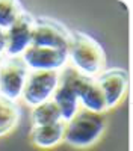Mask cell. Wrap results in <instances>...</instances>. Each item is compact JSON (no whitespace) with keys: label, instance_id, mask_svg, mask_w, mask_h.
Here are the masks:
<instances>
[{"label":"cell","instance_id":"obj_1","mask_svg":"<svg viewBox=\"0 0 133 151\" xmlns=\"http://www.w3.org/2000/svg\"><path fill=\"white\" fill-rule=\"evenodd\" d=\"M67 52L73 68L80 74L95 79L104 71L106 53L92 36L83 32H71Z\"/></svg>","mask_w":133,"mask_h":151},{"label":"cell","instance_id":"obj_2","mask_svg":"<svg viewBox=\"0 0 133 151\" xmlns=\"http://www.w3.org/2000/svg\"><path fill=\"white\" fill-rule=\"evenodd\" d=\"M104 130V113L79 109L76 115L65 122L64 141L74 148H88L100 139Z\"/></svg>","mask_w":133,"mask_h":151},{"label":"cell","instance_id":"obj_3","mask_svg":"<svg viewBox=\"0 0 133 151\" xmlns=\"http://www.w3.org/2000/svg\"><path fill=\"white\" fill-rule=\"evenodd\" d=\"M59 83L58 71H32L23 88L21 98L30 107L40 106L52 100Z\"/></svg>","mask_w":133,"mask_h":151},{"label":"cell","instance_id":"obj_4","mask_svg":"<svg viewBox=\"0 0 133 151\" xmlns=\"http://www.w3.org/2000/svg\"><path fill=\"white\" fill-rule=\"evenodd\" d=\"M70 33L71 32L62 23H59L53 18L40 17V18H35V21H33L30 45L68 50Z\"/></svg>","mask_w":133,"mask_h":151},{"label":"cell","instance_id":"obj_5","mask_svg":"<svg viewBox=\"0 0 133 151\" xmlns=\"http://www.w3.org/2000/svg\"><path fill=\"white\" fill-rule=\"evenodd\" d=\"M27 76L29 68L21 58L3 59L0 68V95L11 101H17L18 98H21Z\"/></svg>","mask_w":133,"mask_h":151},{"label":"cell","instance_id":"obj_6","mask_svg":"<svg viewBox=\"0 0 133 151\" xmlns=\"http://www.w3.org/2000/svg\"><path fill=\"white\" fill-rule=\"evenodd\" d=\"M23 62L32 71H60L67 67L68 52L50 47L29 45L21 55Z\"/></svg>","mask_w":133,"mask_h":151},{"label":"cell","instance_id":"obj_7","mask_svg":"<svg viewBox=\"0 0 133 151\" xmlns=\"http://www.w3.org/2000/svg\"><path fill=\"white\" fill-rule=\"evenodd\" d=\"M95 82L101 91L106 110L118 106L123 101L129 89V76L127 71L123 68L106 70L100 76H97Z\"/></svg>","mask_w":133,"mask_h":151},{"label":"cell","instance_id":"obj_8","mask_svg":"<svg viewBox=\"0 0 133 151\" xmlns=\"http://www.w3.org/2000/svg\"><path fill=\"white\" fill-rule=\"evenodd\" d=\"M35 18L23 11L18 20L6 30V58H21V55L32 44V30Z\"/></svg>","mask_w":133,"mask_h":151},{"label":"cell","instance_id":"obj_9","mask_svg":"<svg viewBox=\"0 0 133 151\" xmlns=\"http://www.w3.org/2000/svg\"><path fill=\"white\" fill-rule=\"evenodd\" d=\"M71 79H73V85H74V89H76V94L79 98V104H82L83 109L97 112V113H103L106 110L101 91L94 77L83 76L73 68Z\"/></svg>","mask_w":133,"mask_h":151},{"label":"cell","instance_id":"obj_10","mask_svg":"<svg viewBox=\"0 0 133 151\" xmlns=\"http://www.w3.org/2000/svg\"><path fill=\"white\" fill-rule=\"evenodd\" d=\"M71 67L64 68L62 73H59V83L58 88L53 94V101L56 103V106L60 110L62 115V121L67 122L70 121L73 116L77 113L79 110V98L73 85V79H71Z\"/></svg>","mask_w":133,"mask_h":151},{"label":"cell","instance_id":"obj_11","mask_svg":"<svg viewBox=\"0 0 133 151\" xmlns=\"http://www.w3.org/2000/svg\"><path fill=\"white\" fill-rule=\"evenodd\" d=\"M65 122L60 121L50 125H33L30 130V139L38 148H55L64 141Z\"/></svg>","mask_w":133,"mask_h":151},{"label":"cell","instance_id":"obj_12","mask_svg":"<svg viewBox=\"0 0 133 151\" xmlns=\"http://www.w3.org/2000/svg\"><path fill=\"white\" fill-rule=\"evenodd\" d=\"M20 121V107L15 101L0 95V136L11 133Z\"/></svg>","mask_w":133,"mask_h":151},{"label":"cell","instance_id":"obj_13","mask_svg":"<svg viewBox=\"0 0 133 151\" xmlns=\"http://www.w3.org/2000/svg\"><path fill=\"white\" fill-rule=\"evenodd\" d=\"M60 121H62V115H60V110L53 100H48V101L32 109L33 125H50Z\"/></svg>","mask_w":133,"mask_h":151},{"label":"cell","instance_id":"obj_14","mask_svg":"<svg viewBox=\"0 0 133 151\" xmlns=\"http://www.w3.org/2000/svg\"><path fill=\"white\" fill-rule=\"evenodd\" d=\"M23 14V8L18 2L12 0H0V27L8 30L18 17Z\"/></svg>","mask_w":133,"mask_h":151},{"label":"cell","instance_id":"obj_15","mask_svg":"<svg viewBox=\"0 0 133 151\" xmlns=\"http://www.w3.org/2000/svg\"><path fill=\"white\" fill-rule=\"evenodd\" d=\"M6 50V30L0 27V56L5 55Z\"/></svg>","mask_w":133,"mask_h":151},{"label":"cell","instance_id":"obj_16","mask_svg":"<svg viewBox=\"0 0 133 151\" xmlns=\"http://www.w3.org/2000/svg\"><path fill=\"white\" fill-rule=\"evenodd\" d=\"M2 64H3V58L0 56V68H2Z\"/></svg>","mask_w":133,"mask_h":151}]
</instances>
